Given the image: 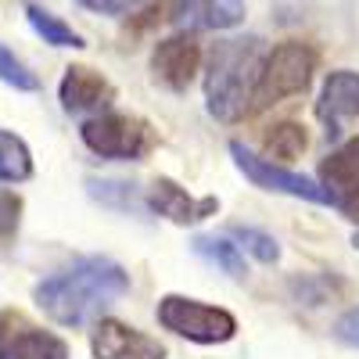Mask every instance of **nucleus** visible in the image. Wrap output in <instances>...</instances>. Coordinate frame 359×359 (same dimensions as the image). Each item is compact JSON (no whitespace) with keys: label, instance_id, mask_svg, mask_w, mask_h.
<instances>
[{"label":"nucleus","instance_id":"aec40b11","mask_svg":"<svg viewBox=\"0 0 359 359\" xmlns=\"http://www.w3.org/2000/svg\"><path fill=\"white\" fill-rule=\"evenodd\" d=\"M0 79H4L8 86H15V90H25V94H33V90L40 86V83H36V76L29 72V69L18 62V57H15L4 43H0Z\"/></svg>","mask_w":359,"mask_h":359},{"label":"nucleus","instance_id":"a211bd4d","mask_svg":"<svg viewBox=\"0 0 359 359\" xmlns=\"http://www.w3.org/2000/svg\"><path fill=\"white\" fill-rule=\"evenodd\" d=\"M266 151L277 158H294L306 151V130L294 123H280L273 126V133H266Z\"/></svg>","mask_w":359,"mask_h":359},{"label":"nucleus","instance_id":"39448f33","mask_svg":"<svg viewBox=\"0 0 359 359\" xmlns=\"http://www.w3.org/2000/svg\"><path fill=\"white\" fill-rule=\"evenodd\" d=\"M83 144L101 158H140L147 147V126L140 118L104 111L83 123Z\"/></svg>","mask_w":359,"mask_h":359},{"label":"nucleus","instance_id":"f8f14e48","mask_svg":"<svg viewBox=\"0 0 359 359\" xmlns=\"http://www.w3.org/2000/svg\"><path fill=\"white\" fill-rule=\"evenodd\" d=\"M111 97H115L111 83L101 72L86 69V65H72L65 72V79H62V104H65V111H76V115L101 111V108L111 104Z\"/></svg>","mask_w":359,"mask_h":359},{"label":"nucleus","instance_id":"412c9836","mask_svg":"<svg viewBox=\"0 0 359 359\" xmlns=\"http://www.w3.org/2000/svg\"><path fill=\"white\" fill-rule=\"evenodd\" d=\"M18 212H22L18 194H11V191L0 187V245L15 237V230H18Z\"/></svg>","mask_w":359,"mask_h":359},{"label":"nucleus","instance_id":"f257e3e1","mask_svg":"<svg viewBox=\"0 0 359 359\" xmlns=\"http://www.w3.org/2000/svg\"><path fill=\"white\" fill-rule=\"evenodd\" d=\"M130 291V273L111 259H79L36 287V306L62 327L94 323L115 298Z\"/></svg>","mask_w":359,"mask_h":359},{"label":"nucleus","instance_id":"ddd939ff","mask_svg":"<svg viewBox=\"0 0 359 359\" xmlns=\"http://www.w3.org/2000/svg\"><path fill=\"white\" fill-rule=\"evenodd\" d=\"M147 198H151L155 212L165 216V219H172V223H194V219H205L208 212H216V198L194 201L184 187H176L172 180H155Z\"/></svg>","mask_w":359,"mask_h":359},{"label":"nucleus","instance_id":"dca6fc26","mask_svg":"<svg viewBox=\"0 0 359 359\" xmlns=\"http://www.w3.org/2000/svg\"><path fill=\"white\" fill-rule=\"evenodd\" d=\"M33 176V158H29V147L8 133L0 130V180H8V184H18V180H29Z\"/></svg>","mask_w":359,"mask_h":359},{"label":"nucleus","instance_id":"f03ea898","mask_svg":"<svg viewBox=\"0 0 359 359\" xmlns=\"http://www.w3.org/2000/svg\"><path fill=\"white\" fill-rule=\"evenodd\" d=\"M262 57H266V47L259 36L223 40L212 47L208 72H205V97H208V111L219 123H233V118H241L248 111Z\"/></svg>","mask_w":359,"mask_h":359},{"label":"nucleus","instance_id":"4468645a","mask_svg":"<svg viewBox=\"0 0 359 359\" xmlns=\"http://www.w3.org/2000/svg\"><path fill=\"white\" fill-rule=\"evenodd\" d=\"M180 22L191 29H233L245 22V0H180Z\"/></svg>","mask_w":359,"mask_h":359},{"label":"nucleus","instance_id":"7ed1b4c3","mask_svg":"<svg viewBox=\"0 0 359 359\" xmlns=\"http://www.w3.org/2000/svg\"><path fill=\"white\" fill-rule=\"evenodd\" d=\"M316 72V50L309 43H277L273 50H266L262 57V69H259V83H255V94L252 104L266 108V104H277L284 97H294L313 83Z\"/></svg>","mask_w":359,"mask_h":359},{"label":"nucleus","instance_id":"20e7f679","mask_svg":"<svg viewBox=\"0 0 359 359\" xmlns=\"http://www.w3.org/2000/svg\"><path fill=\"white\" fill-rule=\"evenodd\" d=\"M158 323L165 331L198 345H219L237 334V320L226 309L194 302V298H180V294H165L158 302Z\"/></svg>","mask_w":359,"mask_h":359},{"label":"nucleus","instance_id":"6e6552de","mask_svg":"<svg viewBox=\"0 0 359 359\" xmlns=\"http://www.w3.org/2000/svg\"><path fill=\"white\" fill-rule=\"evenodd\" d=\"M230 155L255 187L262 191H277V194H291V198H306V201H316V205H327V194L320 191V184H313L309 176H298V172H287L280 165H273L269 158H259L252 155L245 144H230Z\"/></svg>","mask_w":359,"mask_h":359},{"label":"nucleus","instance_id":"9d476101","mask_svg":"<svg viewBox=\"0 0 359 359\" xmlns=\"http://www.w3.org/2000/svg\"><path fill=\"white\" fill-rule=\"evenodd\" d=\"M90 348L97 359H165V348L155 338H147L137 327H126L118 320H101L94 327Z\"/></svg>","mask_w":359,"mask_h":359},{"label":"nucleus","instance_id":"5701e85b","mask_svg":"<svg viewBox=\"0 0 359 359\" xmlns=\"http://www.w3.org/2000/svg\"><path fill=\"white\" fill-rule=\"evenodd\" d=\"M76 4L90 8V11H97V15H126L133 8H140L144 0H76Z\"/></svg>","mask_w":359,"mask_h":359},{"label":"nucleus","instance_id":"6ab92c4d","mask_svg":"<svg viewBox=\"0 0 359 359\" xmlns=\"http://www.w3.org/2000/svg\"><path fill=\"white\" fill-rule=\"evenodd\" d=\"M233 241H237V248L252 252L259 262H277V259H280L277 241H273L269 233H262V230H252V226H233Z\"/></svg>","mask_w":359,"mask_h":359},{"label":"nucleus","instance_id":"1a4fd4ad","mask_svg":"<svg viewBox=\"0 0 359 359\" xmlns=\"http://www.w3.org/2000/svg\"><path fill=\"white\" fill-rule=\"evenodd\" d=\"M198 65H201V47L191 33H180V36H169L155 47L151 54V72L162 86L169 90H187L191 79L198 76Z\"/></svg>","mask_w":359,"mask_h":359},{"label":"nucleus","instance_id":"2eb2a0df","mask_svg":"<svg viewBox=\"0 0 359 359\" xmlns=\"http://www.w3.org/2000/svg\"><path fill=\"white\" fill-rule=\"evenodd\" d=\"M25 15H29V25H33L36 33L43 36V43H54V47H83V36L76 33L72 25H65L57 15L43 11L40 4H33V0H25Z\"/></svg>","mask_w":359,"mask_h":359},{"label":"nucleus","instance_id":"0eeeda50","mask_svg":"<svg viewBox=\"0 0 359 359\" xmlns=\"http://www.w3.org/2000/svg\"><path fill=\"white\" fill-rule=\"evenodd\" d=\"M0 359H69V345L29 323L22 313H0Z\"/></svg>","mask_w":359,"mask_h":359},{"label":"nucleus","instance_id":"423d86ee","mask_svg":"<svg viewBox=\"0 0 359 359\" xmlns=\"http://www.w3.org/2000/svg\"><path fill=\"white\" fill-rule=\"evenodd\" d=\"M320 191L345 219L359 223V137L320 162Z\"/></svg>","mask_w":359,"mask_h":359},{"label":"nucleus","instance_id":"f3484780","mask_svg":"<svg viewBox=\"0 0 359 359\" xmlns=\"http://www.w3.org/2000/svg\"><path fill=\"white\" fill-rule=\"evenodd\" d=\"M194 252L205 255L212 266H219L223 273L230 277H245V259H241V248L230 245L226 237H198L194 241Z\"/></svg>","mask_w":359,"mask_h":359},{"label":"nucleus","instance_id":"9b49d317","mask_svg":"<svg viewBox=\"0 0 359 359\" xmlns=\"http://www.w3.org/2000/svg\"><path fill=\"white\" fill-rule=\"evenodd\" d=\"M316 115L327 126V137H338L352 118H359V72H331L316 101Z\"/></svg>","mask_w":359,"mask_h":359},{"label":"nucleus","instance_id":"4be33fe9","mask_svg":"<svg viewBox=\"0 0 359 359\" xmlns=\"http://www.w3.org/2000/svg\"><path fill=\"white\" fill-rule=\"evenodd\" d=\"M334 338L345 341V345H352V348H359V309H348L345 316H338Z\"/></svg>","mask_w":359,"mask_h":359}]
</instances>
